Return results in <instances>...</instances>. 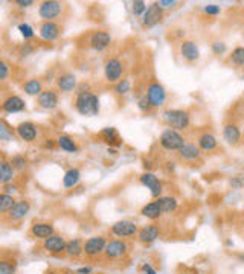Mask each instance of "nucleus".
Segmentation results:
<instances>
[{"label":"nucleus","mask_w":244,"mask_h":274,"mask_svg":"<svg viewBox=\"0 0 244 274\" xmlns=\"http://www.w3.org/2000/svg\"><path fill=\"white\" fill-rule=\"evenodd\" d=\"M137 226L130 219H121V221H116V223L112 226L110 228V233L119 239H125V238H131L134 235H137Z\"/></svg>","instance_id":"0eeeda50"},{"label":"nucleus","mask_w":244,"mask_h":274,"mask_svg":"<svg viewBox=\"0 0 244 274\" xmlns=\"http://www.w3.org/2000/svg\"><path fill=\"white\" fill-rule=\"evenodd\" d=\"M129 253V244L124 239H112L107 242L104 255L107 259H121Z\"/></svg>","instance_id":"1a4fd4ad"},{"label":"nucleus","mask_w":244,"mask_h":274,"mask_svg":"<svg viewBox=\"0 0 244 274\" xmlns=\"http://www.w3.org/2000/svg\"><path fill=\"white\" fill-rule=\"evenodd\" d=\"M92 273V268L90 267H81L77 270V274H90Z\"/></svg>","instance_id":"603ef678"},{"label":"nucleus","mask_w":244,"mask_h":274,"mask_svg":"<svg viewBox=\"0 0 244 274\" xmlns=\"http://www.w3.org/2000/svg\"><path fill=\"white\" fill-rule=\"evenodd\" d=\"M14 167L11 162L8 160H0V184H8L13 182L14 178Z\"/></svg>","instance_id":"a878e982"},{"label":"nucleus","mask_w":244,"mask_h":274,"mask_svg":"<svg viewBox=\"0 0 244 274\" xmlns=\"http://www.w3.org/2000/svg\"><path fill=\"white\" fill-rule=\"evenodd\" d=\"M57 87L63 93L73 91L78 87V79H77L75 75H73V73L65 72V73H61V75L57 76Z\"/></svg>","instance_id":"a211bd4d"},{"label":"nucleus","mask_w":244,"mask_h":274,"mask_svg":"<svg viewBox=\"0 0 244 274\" xmlns=\"http://www.w3.org/2000/svg\"><path fill=\"white\" fill-rule=\"evenodd\" d=\"M122 73H124V64L122 61L119 58H109L107 61H105L104 64V75H105V79H107L109 82H118L121 81L122 78Z\"/></svg>","instance_id":"6e6552de"},{"label":"nucleus","mask_w":244,"mask_h":274,"mask_svg":"<svg viewBox=\"0 0 244 274\" xmlns=\"http://www.w3.org/2000/svg\"><path fill=\"white\" fill-rule=\"evenodd\" d=\"M81 180V172L77 167H70L65 172V177H63V187L65 189H70V187H75Z\"/></svg>","instance_id":"393cba45"},{"label":"nucleus","mask_w":244,"mask_h":274,"mask_svg":"<svg viewBox=\"0 0 244 274\" xmlns=\"http://www.w3.org/2000/svg\"><path fill=\"white\" fill-rule=\"evenodd\" d=\"M230 61L233 62L235 66H244V47H235L232 50V55H230Z\"/></svg>","instance_id":"e433bc0d"},{"label":"nucleus","mask_w":244,"mask_h":274,"mask_svg":"<svg viewBox=\"0 0 244 274\" xmlns=\"http://www.w3.org/2000/svg\"><path fill=\"white\" fill-rule=\"evenodd\" d=\"M139 180H141V183H142L144 186H146L148 189H150V192H151V195H153L154 198L161 197V194H162V183L159 182V178H157L154 174L145 172V174L141 175Z\"/></svg>","instance_id":"aec40b11"},{"label":"nucleus","mask_w":244,"mask_h":274,"mask_svg":"<svg viewBox=\"0 0 244 274\" xmlns=\"http://www.w3.org/2000/svg\"><path fill=\"white\" fill-rule=\"evenodd\" d=\"M9 73H11V69H9V64H8V62H6L3 58H0V81L8 79Z\"/></svg>","instance_id":"a19ab883"},{"label":"nucleus","mask_w":244,"mask_h":274,"mask_svg":"<svg viewBox=\"0 0 244 274\" xmlns=\"http://www.w3.org/2000/svg\"><path fill=\"white\" fill-rule=\"evenodd\" d=\"M223 137L229 145H237L241 140V131L235 123H228L223 130Z\"/></svg>","instance_id":"b1692460"},{"label":"nucleus","mask_w":244,"mask_h":274,"mask_svg":"<svg viewBox=\"0 0 244 274\" xmlns=\"http://www.w3.org/2000/svg\"><path fill=\"white\" fill-rule=\"evenodd\" d=\"M180 55H182L186 61L194 62L200 58V49L193 40H185L180 45Z\"/></svg>","instance_id":"6ab92c4d"},{"label":"nucleus","mask_w":244,"mask_h":274,"mask_svg":"<svg viewBox=\"0 0 244 274\" xmlns=\"http://www.w3.org/2000/svg\"><path fill=\"white\" fill-rule=\"evenodd\" d=\"M142 268V271H144V274H157V271L150 265V263H148V262H145L144 263V265L141 267Z\"/></svg>","instance_id":"09e8293b"},{"label":"nucleus","mask_w":244,"mask_h":274,"mask_svg":"<svg viewBox=\"0 0 244 274\" xmlns=\"http://www.w3.org/2000/svg\"><path fill=\"white\" fill-rule=\"evenodd\" d=\"M16 133H17V136L20 137V139H22L23 142H28V143L34 142L37 139V136H38L35 123L29 122V121L18 123L16 126Z\"/></svg>","instance_id":"dca6fc26"},{"label":"nucleus","mask_w":244,"mask_h":274,"mask_svg":"<svg viewBox=\"0 0 244 274\" xmlns=\"http://www.w3.org/2000/svg\"><path fill=\"white\" fill-rule=\"evenodd\" d=\"M34 45H31V43H25L22 47H20V55L22 57H29L31 54L34 52Z\"/></svg>","instance_id":"37998d69"},{"label":"nucleus","mask_w":244,"mask_h":274,"mask_svg":"<svg viewBox=\"0 0 244 274\" xmlns=\"http://www.w3.org/2000/svg\"><path fill=\"white\" fill-rule=\"evenodd\" d=\"M159 236H161V228H159L156 224L145 226L137 231V239H139L142 244H151V242H154Z\"/></svg>","instance_id":"4be33fe9"},{"label":"nucleus","mask_w":244,"mask_h":274,"mask_svg":"<svg viewBox=\"0 0 244 274\" xmlns=\"http://www.w3.org/2000/svg\"><path fill=\"white\" fill-rule=\"evenodd\" d=\"M159 5H161V8L163 9H171V8H174L176 5H177V2L176 0H161V2H157Z\"/></svg>","instance_id":"a18cd8bd"},{"label":"nucleus","mask_w":244,"mask_h":274,"mask_svg":"<svg viewBox=\"0 0 244 274\" xmlns=\"http://www.w3.org/2000/svg\"><path fill=\"white\" fill-rule=\"evenodd\" d=\"M112 43V35L107 32V30H95V32L90 34L89 37V45L93 50L102 52L105 50Z\"/></svg>","instance_id":"f8f14e48"},{"label":"nucleus","mask_w":244,"mask_h":274,"mask_svg":"<svg viewBox=\"0 0 244 274\" xmlns=\"http://www.w3.org/2000/svg\"><path fill=\"white\" fill-rule=\"evenodd\" d=\"M57 146L60 150H63V151H66V152H70V154H73V152H78V145H77V142L72 139L70 136H67V134H61L58 139H57Z\"/></svg>","instance_id":"cd10ccee"},{"label":"nucleus","mask_w":244,"mask_h":274,"mask_svg":"<svg viewBox=\"0 0 244 274\" xmlns=\"http://www.w3.org/2000/svg\"><path fill=\"white\" fill-rule=\"evenodd\" d=\"M141 213H142L145 218L154 221V219H159V218L162 216V210H161V207H159V203H157V201H151V203H148V204H145V206L142 207Z\"/></svg>","instance_id":"473e14b6"},{"label":"nucleus","mask_w":244,"mask_h":274,"mask_svg":"<svg viewBox=\"0 0 244 274\" xmlns=\"http://www.w3.org/2000/svg\"><path fill=\"white\" fill-rule=\"evenodd\" d=\"M3 130H5V128H3V126H2V125H0V134H2V131H3Z\"/></svg>","instance_id":"4d7b16f0"},{"label":"nucleus","mask_w":244,"mask_h":274,"mask_svg":"<svg viewBox=\"0 0 244 274\" xmlns=\"http://www.w3.org/2000/svg\"><path fill=\"white\" fill-rule=\"evenodd\" d=\"M29 233L33 238L45 241L49 236L55 235V227L52 226L50 223H45V221H38V223H34L29 228Z\"/></svg>","instance_id":"4468645a"},{"label":"nucleus","mask_w":244,"mask_h":274,"mask_svg":"<svg viewBox=\"0 0 244 274\" xmlns=\"http://www.w3.org/2000/svg\"><path fill=\"white\" fill-rule=\"evenodd\" d=\"M45 274H60V273H58L57 270H49V271H46Z\"/></svg>","instance_id":"5fc2aeb1"},{"label":"nucleus","mask_w":244,"mask_h":274,"mask_svg":"<svg viewBox=\"0 0 244 274\" xmlns=\"http://www.w3.org/2000/svg\"><path fill=\"white\" fill-rule=\"evenodd\" d=\"M226 45L223 43V41H215V43H212V52H214L215 55H223L226 52Z\"/></svg>","instance_id":"79ce46f5"},{"label":"nucleus","mask_w":244,"mask_h":274,"mask_svg":"<svg viewBox=\"0 0 244 274\" xmlns=\"http://www.w3.org/2000/svg\"><path fill=\"white\" fill-rule=\"evenodd\" d=\"M18 30H20V34H22V37L25 40H33L35 37V30L33 29V26H29L28 23H20L18 25Z\"/></svg>","instance_id":"4c0bfd02"},{"label":"nucleus","mask_w":244,"mask_h":274,"mask_svg":"<svg viewBox=\"0 0 244 274\" xmlns=\"http://www.w3.org/2000/svg\"><path fill=\"white\" fill-rule=\"evenodd\" d=\"M156 201L159 203V207H161L162 213H171L177 209L179 206V201L176 197H171V195H165V197H159Z\"/></svg>","instance_id":"bb28decb"},{"label":"nucleus","mask_w":244,"mask_h":274,"mask_svg":"<svg viewBox=\"0 0 244 274\" xmlns=\"http://www.w3.org/2000/svg\"><path fill=\"white\" fill-rule=\"evenodd\" d=\"M146 99L150 102L151 107L159 108L166 102V91L162 84H159L157 81H153L148 84L146 87Z\"/></svg>","instance_id":"39448f33"},{"label":"nucleus","mask_w":244,"mask_h":274,"mask_svg":"<svg viewBox=\"0 0 244 274\" xmlns=\"http://www.w3.org/2000/svg\"><path fill=\"white\" fill-rule=\"evenodd\" d=\"M217 139L214 134L211 133H205L198 137V148L203 151H214L217 148Z\"/></svg>","instance_id":"2f4dec72"},{"label":"nucleus","mask_w":244,"mask_h":274,"mask_svg":"<svg viewBox=\"0 0 244 274\" xmlns=\"http://www.w3.org/2000/svg\"><path fill=\"white\" fill-rule=\"evenodd\" d=\"M65 253L72 259H77V258L82 256L84 255V242L80 238H73V239L67 241Z\"/></svg>","instance_id":"5701e85b"},{"label":"nucleus","mask_w":244,"mask_h":274,"mask_svg":"<svg viewBox=\"0 0 244 274\" xmlns=\"http://www.w3.org/2000/svg\"><path fill=\"white\" fill-rule=\"evenodd\" d=\"M230 186H232L233 189H241V187L244 186V182L241 180V178L235 177V178H232V180H230Z\"/></svg>","instance_id":"de8ad7c7"},{"label":"nucleus","mask_w":244,"mask_h":274,"mask_svg":"<svg viewBox=\"0 0 244 274\" xmlns=\"http://www.w3.org/2000/svg\"><path fill=\"white\" fill-rule=\"evenodd\" d=\"M162 17H163V9L156 2L146 8L145 14L142 15V25L145 28H154L157 23L162 22Z\"/></svg>","instance_id":"9d476101"},{"label":"nucleus","mask_w":244,"mask_h":274,"mask_svg":"<svg viewBox=\"0 0 244 274\" xmlns=\"http://www.w3.org/2000/svg\"><path fill=\"white\" fill-rule=\"evenodd\" d=\"M139 108H141L142 111H148V110L151 108V105H150V102H148L146 96H144V98L139 99Z\"/></svg>","instance_id":"49530a36"},{"label":"nucleus","mask_w":244,"mask_h":274,"mask_svg":"<svg viewBox=\"0 0 244 274\" xmlns=\"http://www.w3.org/2000/svg\"><path fill=\"white\" fill-rule=\"evenodd\" d=\"M205 13L206 14H209V15H217V14H220V6H217V5H206L205 8Z\"/></svg>","instance_id":"c03bdc74"},{"label":"nucleus","mask_w":244,"mask_h":274,"mask_svg":"<svg viewBox=\"0 0 244 274\" xmlns=\"http://www.w3.org/2000/svg\"><path fill=\"white\" fill-rule=\"evenodd\" d=\"M11 165H13V167H14V171H23L25 167H26V165H28V160L25 159V155L17 154V155L13 157Z\"/></svg>","instance_id":"58836bf2"},{"label":"nucleus","mask_w":244,"mask_h":274,"mask_svg":"<svg viewBox=\"0 0 244 274\" xmlns=\"http://www.w3.org/2000/svg\"><path fill=\"white\" fill-rule=\"evenodd\" d=\"M17 260L16 259H0V274H16Z\"/></svg>","instance_id":"f704fd0d"},{"label":"nucleus","mask_w":244,"mask_h":274,"mask_svg":"<svg viewBox=\"0 0 244 274\" xmlns=\"http://www.w3.org/2000/svg\"><path fill=\"white\" fill-rule=\"evenodd\" d=\"M38 35L45 41H55L61 35V26L55 22H43L40 25Z\"/></svg>","instance_id":"2eb2a0df"},{"label":"nucleus","mask_w":244,"mask_h":274,"mask_svg":"<svg viewBox=\"0 0 244 274\" xmlns=\"http://www.w3.org/2000/svg\"><path fill=\"white\" fill-rule=\"evenodd\" d=\"M162 118L169 128H173L176 131L186 130L191 123L189 113L186 110H166V111H163Z\"/></svg>","instance_id":"f03ea898"},{"label":"nucleus","mask_w":244,"mask_h":274,"mask_svg":"<svg viewBox=\"0 0 244 274\" xmlns=\"http://www.w3.org/2000/svg\"><path fill=\"white\" fill-rule=\"evenodd\" d=\"M31 210V204L26 199H17L16 204L13 206V209L6 213L8 219L13 221V223H17V221H22L26 218V215L29 213Z\"/></svg>","instance_id":"f3484780"},{"label":"nucleus","mask_w":244,"mask_h":274,"mask_svg":"<svg viewBox=\"0 0 244 274\" xmlns=\"http://www.w3.org/2000/svg\"><path fill=\"white\" fill-rule=\"evenodd\" d=\"M101 137H102V140L110 145V146H118L121 145V137L118 134V131H116V128H113V126H107V128H104L101 130Z\"/></svg>","instance_id":"c85d7f7f"},{"label":"nucleus","mask_w":244,"mask_h":274,"mask_svg":"<svg viewBox=\"0 0 244 274\" xmlns=\"http://www.w3.org/2000/svg\"><path fill=\"white\" fill-rule=\"evenodd\" d=\"M57 146V140H52V139H49L46 143H45V148H50V150H54Z\"/></svg>","instance_id":"864d4df0"},{"label":"nucleus","mask_w":244,"mask_h":274,"mask_svg":"<svg viewBox=\"0 0 244 274\" xmlns=\"http://www.w3.org/2000/svg\"><path fill=\"white\" fill-rule=\"evenodd\" d=\"M16 5H18L20 8H29V6L34 5V2L33 0H17Z\"/></svg>","instance_id":"3c124183"},{"label":"nucleus","mask_w":244,"mask_h":274,"mask_svg":"<svg viewBox=\"0 0 244 274\" xmlns=\"http://www.w3.org/2000/svg\"><path fill=\"white\" fill-rule=\"evenodd\" d=\"M63 5L61 2H57V0H46L40 5L38 8V15L43 18V22H54L55 18H58L63 13Z\"/></svg>","instance_id":"423d86ee"},{"label":"nucleus","mask_w":244,"mask_h":274,"mask_svg":"<svg viewBox=\"0 0 244 274\" xmlns=\"http://www.w3.org/2000/svg\"><path fill=\"white\" fill-rule=\"evenodd\" d=\"M37 105L40 108L52 111L58 107V93L52 89H46L37 96Z\"/></svg>","instance_id":"9b49d317"},{"label":"nucleus","mask_w":244,"mask_h":274,"mask_svg":"<svg viewBox=\"0 0 244 274\" xmlns=\"http://www.w3.org/2000/svg\"><path fill=\"white\" fill-rule=\"evenodd\" d=\"M107 238L98 235V236H92L89 239L84 241V255L90 259L99 258L101 255H104L105 245H107Z\"/></svg>","instance_id":"20e7f679"},{"label":"nucleus","mask_w":244,"mask_h":274,"mask_svg":"<svg viewBox=\"0 0 244 274\" xmlns=\"http://www.w3.org/2000/svg\"><path fill=\"white\" fill-rule=\"evenodd\" d=\"M179 155L185 160H197L200 157V148L194 143H185L182 148L179 150Z\"/></svg>","instance_id":"c756f323"},{"label":"nucleus","mask_w":244,"mask_h":274,"mask_svg":"<svg viewBox=\"0 0 244 274\" xmlns=\"http://www.w3.org/2000/svg\"><path fill=\"white\" fill-rule=\"evenodd\" d=\"M159 142H161V146L163 150L179 151L185 145V137L180 134L179 131L173 130V128H166L161 134V139H159Z\"/></svg>","instance_id":"7ed1b4c3"},{"label":"nucleus","mask_w":244,"mask_h":274,"mask_svg":"<svg viewBox=\"0 0 244 274\" xmlns=\"http://www.w3.org/2000/svg\"><path fill=\"white\" fill-rule=\"evenodd\" d=\"M65 274H77V273H73V271H66Z\"/></svg>","instance_id":"6e6d98bb"},{"label":"nucleus","mask_w":244,"mask_h":274,"mask_svg":"<svg viewBox=\"0 0 244 274\" xmlns=\"http://www.w3.org/2000/svg\"><path fill=\"white\" fill-rule=\"evenodd\" d=\"M23 91L29 96H38V94L43 91V82L37 78H33V79H28L26 82H23Z\"/></svg>","instance_id":"7c9ffc66"},{"label":"nucleus","mask_w":244,"mask_h":274,"mask_svg":"<svg viewBox=\"0 0 244 274\" xmlns=\"http://www.w3.org/2000/svg\"><path fill=\"white\" fill-rule=\"evenodd\" d=\"M130 90H131V82L127 78H124V79H121L114 84V93L119 94V96H124V94H127Z\"/></svg>","instance_id":"c9c22d12"},{"label":"nucleus","mask_w":244,"mask_h":274,"mask_svg":"<svg viewBox=\"0 0 244 274\" xmlns=\"http://www.w3.org/2000/svg\"><path fill=\"white\" fill-rule=\"evenodd\" d=\"M17 186L16 184H11V183H8V184H5V189H3V191H5V194H9V195H13V194H16L17 192Z\"/></svg>","instance_id":"8fccbe9b"},{"label":"nucleus","mask_w":244,"mask_h":274,"mask_svg":"<svg viewBox=\"0 0 244 274\" xmlns=\"http://www.w3.org/2000/svg\"><path fill=\"white\" fill-rule=\"evenodd\" d=\"M75 108L82 116H97L101 110L99 96L92 91H77Z\"/></svg>","instance_id":"f257e3e1"},{"label":"nucleus","mask_w":244,"mask_h":274,"mask_svg":"<svg viewBox=\"0 0 244 274\" xmlns=\"http://www.w3.org/2000/svg\"><path fill=\"white\" fill-rule=\"evenodd\" d=\"M0 108H2L5 113H20L26 108V104L22 98L17 96V94H11V96H8L2 102Z\"/></svg>","instance_id":"412c9836"},{"label":"nucleus","mask_w":244,"mask_h":274,"mask_svg":"<svg viewBox=\"0 0 244 274\" xmlns=\"http://www.w3.org/2000/svg\"><path fill=\"white\" fill-rule=\"evenodd\" d=\"M16 201L17 199L13 195L5 194V192L0 194V213H8L16 204Z\"/></svg>","instance_id":"72a5a7b5"},{"label":"nucleus","mask_w":244,"mask_h":274,"mask_svg":"<svg viewBox=\"0 0 244 274\" xmlns=\"http://www.w3.org/2000/svg\"><path fill=\"white\" fill-rule=\"evenodd\" d=\"M131 9H133L134 15H144L146 11V3L142 2V0H136V2H133V5H131Z\"/></svg>","instance_id":"ea45409f"},{"label":"nucleus","mask_w":244,"mask_h":274,"mask_svg":"<svg viewBox=\"0 0 244 274\" xmlns=\"http://www.w3.org/2000/svg\"><path fill=\"white\" fill-rule=\"evenodd\" d=\"M66 239L61 235H52L48 239L43 241V250L46 253H50V255H61L66 250Z\"/></svg>","instance_id":"ddd939ff"}]
</instances>
